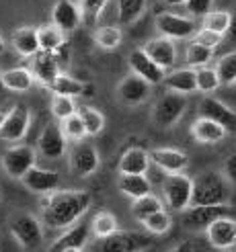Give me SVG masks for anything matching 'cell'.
Masks as SVG:
<instances>
[{
	"label": "cell",
	"instance_id": "obj_53",
	"mask_svg": "<svg viewBox=\"0 0 236 252\" xmlns=\"http://www.w3.org/2000/svg\"><path fill=\"white\" fill-rule=\"evenodd\" d=\"M4 115H6V113H4V111H0V125H2V121H4Z\"/></svg>",
	"mask_w": 236,
	"mask_h": 252
},
{
	"label": "cell",
	"instance_id": "obj_55",
	"mask_svg": "<svg viewBox=\"0 0 236 252\" xmlns=\"http://www.w3.org/2000/svg\"><path fill=\"white\" fill-rule=\"evenodd\" d=\"M234 91H236V84H234Z\"/></svg>",
	"mask_w": 236,
	"mask_h": 252
},
{
	"label": "cell",
	"instance_id": "obj_25",
	"mask_svg": "<svg viewBox=\"0 0 236 252\" xmlns=\"http://www.w3.org/2000/svg\"><path fill=\"white\" fill-rule=\"evenodd\" d=\"M89 238H91V223L76 221L70 228H66L64 234L49 246V252H62L64 248H84Z\"/></svg>",
	"mask_w": 236,
	"mask_h": 252
},
{
	"label": "cell",
	"instance_id": "obj_6",
	"mask_svg": "<svg viewBox=\"0 0 236 252\" xmlns=\"http://www.w3.org/2000/svg\"><path fill=\"white\" fill-rule=\"evenodd\" d=\"M154 25L163 37H169L172 41L193 39L197 31V23L189 15H177V12H158Z\"/></svg>",
	"mask_w": 236,
	"mask_h": 252
},
{
	"label": "cell",
	"instance_id": "obj_16",
	"mask_svg": "<svg viewBox=\"0 0 236 252\" xmlns=\"http://www.w3.org/2000/svg\"><path fill=\"white\" fill-rule=\"evenodd\" d=\"M66 142L60 123H47L37 140V152L47 160H60L66 154Z\"/></svg>",
	"mask_w": 236,
	"mask_h": 252
},
{
	"label": "cell",
	"instance_id": "obj_46",
	"mask_svg": "<svg viewBox=\"0 0 236 252\" xmlns=\"http://www.w3.org/2000/svg\"><path fill=\"white\" fill-rule=\"evenodd\" d=\"M222 174L226 176V181H228L230 185H236V152L226 158L224 168H222Z\"/></svg>",
	"mask_w": 236,
	"mask_h": 252
},
{
	"label": "cell",
	"instance_id": "obj_50",
	"mask_svg": "<svg viewBox=\"0 0 236 252\" xmlns=\"http://www.w3.org/2000/svg\"><path fill=\"white\" fill-rule=\"evenodd\" d=\"M4 91H6V88L2 84V78H0V103H2V98H4Z\"/></svg>",
	"mask_w": 236,
	"mask_h": 252
},
{
	"label": "cell",
	"instance_id": "obj_36",
	"mask_svg": "<svg viewBox=\"0 0 236 252\" xmlns=\"http://www.w3.org/2000/svg\"><path fill=\"white\" fill-rule=\"evenodd\" d=\"M230 23H232V12L230 10L214 8L212 12H207V15L203 17V25H202V27L226 37L228 29H230Z\"/></svg>",
	"mask_w": 236,
	"mask_h": 252
},
{
	"label": "cell",
	"instance_id": "obj_10",
	"mask_svg": "<svg viewBox=\"0 0 236 252\" xmlns=\"http://www.w3.org/2000/svg\"><path fill=\"white\" fill-rule=\"evenodd\" d=\"M10 234L23 248H39L43 242L41 221L31 213H19L10 220Z\"/></svg>",
	"mask_w": 236,
	"mask_h": 252
},
{
	"label": "cell",
	"instance_id": "obj_37",
	"mask_svg": "<svg viewBox=\"0 0 236 252\" xmlns=\"http://www.w3.org/2000/svg\"><path fill=\"white\" fill-rule=\"evenodd\" d=\"M95 43L101 49H117L123 41V33L117 25H105V27H99L95 33Z\"/></svg>",
	"mask_w": 236,
	"mask_h": 252
},
{
	"label": "cell",
	"instance_id": "obj_32",
	"mask_svg": "<svg viewBox=\"0 0 236 252\" xmlns=\"http://www.w3.org/2000/svg\"><path fill=\"white\" fill-rule=\"evenodd\" d=\"M47 91H52L54 94H66V96H80V94H84V91H86V84L84 82H80L78 78H74V76H70V74H66V72H62L60 76L49 84V88Z\"/></svg>",
	"mask_w": 236,
	"mask_h": 252
},
{
	"label": "cell",
	"instance_id": "obj_3",
	"mask_svg": "<svg viewBox=\"0 0 236 252\" xmlns=\"http://www.w3.org/2000/svg\"><path fill=\"white\" fill-rule=\"evenodd\" d=\"M66 66H68V47L62 45L56 52H43V49H39L35 56L29 58L27 68L31 70L35 82L49 88V84L64 72Z\"/></svg>",
	"mask_w": 236,
	"mask_h": 252
},
{
	"label": "cell",
	"instance_id": "obj_51",
	"mask_svg": "<svg viewBox=\"0 0 236 252\" xmlns=\"http://www.w3.org/2000/svg\"><path fill=\"white\" fill-rule=\"evenodd\" d=\"M4 49H6V45H4V39L0 37V54H4Z\"/></svg>",
	"mask_w": 236,
	"mask_h": 252
},
{
	"label": "cell",
	"instance_id": "obj_43",
	"mask_svg": "<svg viewBox=\"0 0 236 252\" xmlns=\"http://www.w3.org/2000/svg\"><path fill=\"white\" fill-rule=\"evenodd\" d=\"M109 0H78V8L84 23H95L105 10Z\"/></svg>",
	"mask_w": 236,
	"mask_h": 252
},
{
	"label": "cell",
	"instance_id": "obj_20",
	"mask_svg": "<svg viewBox=\"0 0 236 252\" xmlns=\"http://www.w3.org/2000/svg\"><path fill=\"white\" fill-rule=\"evenodd\" d=\"M142 49L148 54V58L156 62L163 70H170L177 64V45L172 39H169V37H163V35L154 37V39L146 41V45Z\"/></svg>",
	"mask_w": 236,
	"mask_h": 252
},
{
	"label": "cell",
	"instance_id": "obj_8",
	"mask_svg": "<svg viewBox=\"0 0 236 252\" xmlns=\"http://www.w3.org/2000/svg\"><path fill=\"white\" fill-rule=\"evenodd\" d=\"M230 205H191L181 213V223L191 232H205L216 220L230 216Z\"/></svg>",
	"mask_w": 236,
	"mask_h": 252
},
{
	"label": "cell",
	"instance_id": "obj_24",
	"mask_svg": "<svg viewBox=\"0 0 236 252\" xmlns=\"http://www.w3.org/2000/svg\"><path fill=\"white\" fill-rule=\"evenodd\" d=\"M165 88L169 93H177V94H193L197 93V76L193 68H177L169 72L165 80H163Z\"/></svg>",
	"mask_w": 236,
	"mask_h": 252
},
{
	"label": "cell",
	"instance_id": "obj_12",
	"mask_svg": "<svg viewBox=\"0 0 236 252\" xmlns=\"http://www.w3.org/2000/svg\"><path fill=\"white\" fill-rule=\"evenodd\" d=\"M197 109H200V115L202 117H207V119L220 123L228 133H236V111L230 105H226L224 100L205 94L200 100Z\"/></svg>",
	"mask_w": 236,
	"mask_h": 252
},
{
	"label": "cell",
	"instance_id": "obj_13",
	"mask_svg": "<svg viewBox=\"0 0 236 252\" xmlns=\"http://www.w3.org/2000/svg\"><path fill=\"white\" fill-rule=\"evenodd\" d=\"M128 64H130L132 74H135L138 78L146 80L150 86L163 84V80L167 76V70H163V68L156 64V62H152L150 58H148V54L144 52L142 47L132 49V54L128 58Z\"/></svg>",
	"mask_w": 236,
	"mask_h": 252
},
{
	"label": "cell",
	"instance_id": "obj_23",
	"mask_svg": "<svg viewBox=\"0 0 236 252\" xmlns=\"http://www.w3.org/2000/svg\"><path fill=\"white\" fill-rule=\"evenodd\" d=\"M150 166V152H146L144 148H130L121 154L117 170L119 174H148Z\"/></svg>",
	"mask_w": 236,
	"mask_h": 252
},
{
	"label": "cell",
	"instance_id": "obj_44",
	"mask_svg": "<svg viewBox=\"0 0 236 252\" xmlns=\"http://www.w3.org/2000/svg\"><path fill=\"white\" fill-rule=\"evenodd\" d=\"M185 8H187L191 19H203L207 12L214 10V0H187Z\"/></svg>",
	"mask_w": 236,
	"mask_h": 252
},
{
	"label": "cell",
	"instance_id": "obj_7",
	"mask_svg": "<svg viewBox=\"0 0 236 252\" xmlns=\"http://www.w3.org/2000/svg\"><path fill=\"white\" fill-rule=\"evenodd\" d=\"M152 244L150 236L142 232H121L117 230L107 238H101L95 246V252H142Z\"/></svg>",
	"mask_w": 236,
	"mask_h": 252
},
{
	"label": "cell",
	"instance_id": "obj_27",
	"mask_svg": "<svg viewBox=\"0 0 236 252\" xmlns=\"http://www.w3.org/2000/svg\"><path fill=\"white\" fill-rule=\"evenodd\" d=\"M10 45L23 58L35 56L37 52H39V41H37V27H19L17 31H12Z\"/></svg>",
	"mask_w": 236,
	"mask_h": 252
},
{
	"label": "cell",
	"instance_id": "obj_39",
	"mask_svg": "<svg viewBox=\"0 0 236 252\" xmlns=\"http://www.w3.org/2000/svg\"><path fill=\"white\" fill-rule=\"evenodd\" d=\"M216 72L222 86H234L236 84V52L222 56L216 62Z\"/></svg>",
	"mask_w": 236,
	"mask_h": 252
},
{
	"label": "cell",
	"instance_id": "obj_11",
	"mask_svg": "<svg viewBox=\"0 0 236 252\" xmlns=\"http://www.w3.org/2000/svg\"><path fill=\"white\" fill-rule=\"evenodd\" d=\"M31 125V111L25 105H15L10 111H6L4 121L0 125V140L8 144L21 142L29 131Z\"/></svg>",
	"mask_w": 236,
	"mask_h": 252
},
{
	"label": "cell",
	"instance_id": "obj_1",
	"mask_svg": "<svg viewBox=\"0 0 236 252\" xmlns=\"http://www.w3.org/2000/svg\"><path fill=\"white\" fill-rule=\"evenodd\" d=\"M93 205V197L89 191L78 189H64L52 191L41 199V221L52 230H66L76 221H80Z\"/></svg>",
	"mask_w": 236,
	"mask_h": 252
},
{
	"label": "cell",
	"instance_id": "obj_31",
	"mask_svg": "<svg viewBox=\"0 0 236 252\" xmlns=\"http://www.w3.org/2000/svg\"><path fill=\"white\" fill-rule=\"evenodd\" d=\"M117 230H119V221H117V218L113 216V213L107 211V209L97 211L93 216V220H91V234L95 238H99V240L115 234Z\"/></svg>",
	"mask_w": 236,
	"mask_h": 252
},
{
	"label": "cell",
	"instance_id": "obj_47",
	"mask_svg": "<svg viewBox=\"0 0 236 252\" xmlns=\"http://www.w3.org/2000/svg\"><path fill=\"white\" fill-rule=\"evenodd\" d=\"M169 252H193V244L191 242H181V244H177L172 250H169Z\"/></svg>",
	"mask_w": 236,
	"mask_h": 252
},
{
	"label": "cell",
	"instance_id": "obj_41",
	"mask_svg": "<svg viewBox=\"0 0 236 252\" xmlns=\"http://www.w3.org/2000/svg\"><path fill=\"white\" fill-rule=\"evenodd\" d=\"M60 127H62V133H64V137L68 142H84V137H89L82 119L78 117V113H74V115H70L68 119L60 121Z\"/></svg>",
	"mask_w": 236,
	"mask_h": 252
},
{
	"label": "cell",
	"instance_id": "obj_17",
	"mask_svg": "<svg viewBox=\"0 0 236 252\" xmlns=\"http://www.w3.org/2000/svg\"><path fill=\"white\" fill-rule=\"evenodd\" d=\"M207 242L216 250H232L236 246V220L230 216H224L216 220L209 228L205 230Z\"/></svg>",
	"mask_w": 236,
	"mask_h": 252
},
{
	"label": "cell",
	"instance_id": "obj_45",
	"mask_svg": "<svg viewBox=\"0 0 236 252\" xmlns=\"http://www.w3.org/2000/svg\"><path fill=\"white\" fill-rule=\"evenodd\" d=\"M193 41H197V43H202V45H205V47H209V49H214L216 52V47L224 41V35H220V33H214V31H209V29H197L195 31V35H193Z\"/></svg>",
	"mask_w": 236,
	"mask_h": 252
},
{
	"label": "cell",
	"instance_id": "obj_5",
	"mask_svg": "<svg viewBox=\"0 0 236 252\" xmlns=\"http://www.w3.org/2000/svg\"><path fill=\"white\" fill-rule=\"evenodd\" d=\"M187 111V96L177 94V93H169L163 94L152 109V121L163 129H170L172 125H177L181 117Z\"/></svg>",
	"mask_w": 236,
	"mask_h": 252
},
{
	"label": "cell",
	"instance_id": "obj_18",
	"mask_svg": "<svg viewBox=\"0 0 236 252\" xmlns=\"http://www.w3.org/2000/svg\"><path fill=\"white\" fill-rule=\"evenodd\" d=\"M60 181H62V176H60L58 170L39 168V166H33L21 179L25 189H29L31 193H37V195H47V193L56 191V189L60 187Z\"/></svg>",
	"mask_w": 236,
	"mask_h": 252
},
{
	"label": "cell",
	"instance_id": "obj_42",
	"mask_svg": "<svg viewBox=\"0 0 236 252\" xmlns=\"http://www.w3.org/2000/svg\"><path fill=\"white\" fill-rule=\"evenodd\" d=\"M49 109H52V115L58 121H64L70 115L76 113V103H74V96H66V94H54L52 103H49Z\"/></svg>",
	"mask_w": 236,
	"mask_h": 252
},
{
	"label": "cell",
	"instance_id": "obj_14",
	"mask_svg": "<svg viewBox=\"0 0 236 252\" xmlns=\"http://www.w3.org/2000/svg\"><path fill=\"white\" fill-rule=\"evenodd\" d=\"M150 160L165 174H181L189 168V156L179 148H154L150 150Z\"/></svg>",
	"mask_w": 236,
	"mask_h": 252
},
{
	"label": "cell",
	"instance_id": "obj_48",
	"mask_svg": "<svg viewBox=\"0 0 236 252\" xmlns=\"http://www.w3.org/2000/svg\"><path fill=\"white\" fill-rule=\"evenodd\" d=\"M226 35H230V39L236 41V17H234V15H232V23H230V29H228Z\"/></svg>",
	"mask_w": 236,
	"mask_h": 252
},
{
	"label": "cell",
	"instance_id": "obj_54",
	"mask_svg": "<svg viewBox=\"0 0 236 252\" xmlns=\"http://www.w3.org/2000/svg\"><path fill=\"white\" fill-rule=\"evenodd\" d=\"M222 252H234V250H222Z\"/></svg>",
	"mask_w": 236,
	"mask_h": 252
},
{
	"label": "cell",
	"instance_id": "obj_49",
	"mask_svg": "<svg viewBox=\"0 0 236 252\" xmlns=\"http://www.w3.org/2000/svg\"><path fill=\"white\" fill-rule=\"evenodd\" d=\"M165 2H167L169 6H185V2H187V0H165Z\"/></svg>",
	"mask_w": 236,
	"mask_h": 252
},
{
	"label": "cell",
	"instance_id": "obj_2",
	"mask_svg": "<svg viewBox=\"0 0 236 252\" xmlns=\"http://www.w3.org/2000/svg\"><path fill=\"white\" fill-rule=\"evenodd\" d=\"M191 205H230V183L222 170H205L195 176Z\"/></svg>",
	"mask_w": 236,
	"mask_h": 252
},
{
	"label": "cell",
	"instance_id": "obj_28",
	"mask_svg": "<svg viewBox=\"0 0 236 252\" xmlns=\"http://www.w3.org/2000/svg\"><path fill=\"white\" fill-rule=\"evenodd\" d=\"M0 78H2L4 88L10 93H29L35 84V78L29 68H8L0 72Z\"/></svg>",
	"mask_w": 236,
	"mask_h": 252
},
{
	"label": "cell",
	"instance_id": "obj_52",
	"mask_svg": "<svg viewBox=\"0 0 236 252\" xmlns=\"http://www.w3.org/2000/svg\"><path fill=\"white\" fill-rule=\"evenodd\" d=\"M62 252H82V248H64Z\"/></svg>",
	"mask_w": 236,
	"mask_h": 252
},
{
	"label": "cell",
	"instance_id": "obj_34",
	"mask_svg": "<svg viewBox=\"0 0 236 252\" xmlns=\"http://www.w3.org/2000/svg\"><path fill=\"white\" fill-rule=\"evenodd\" d=\"M76 113H78V117L82 119L84 129H86V133H89L91 137L103 133V129H105V115L99 109H95L91 105H82V107L76 109Z\"/></svg>",
	"mask_w": 236,
	"mask_h": 252
},
{
	"label": "cell",
	"instance_id": "obj_19",
	"mask_svg": "<svg viewBox=\"0 0 236 252\" xmlns=\"http://www.w3.org/2000/svg\"><path fill=\"white\" fill-rule=\"evenodd\" d=\"M117 96L123 105L138 107V105L146 103L148 96H150V84L142 78H138L135 74H128L117 86Z\"/></svg>",
	"mask_w": 236,
	"mask_h": 252
},
{
	"label": "cell",
	"instance_id": "obj_30",
	"mask_svg": "<svg viewBox=\"0 0 236 252\" xmlns=\"http://www.w3.org/2000/svg\"><path fill=\"white\" fill-rule=\"evenodd\" d=\"M130 209H132L134 220L142 223L148 216H152V213L165 209V203H163V197L150 193V195H144V197H140V199H134Z\"/></svg>",
	"mask_w": 236,
	"mask_h": 252
},
{
	"label": "cell",
	"instance_id": "obj_26",
	"mask_svg": "<svg viewBox=\"0 0 236 252\" xmlns=\"http://www.w3.org/2000/svg\"><path fill=\"white\" fill-rule=\"evenodd\" d=\"M117 189L121 195H126L134 201L152 193V181L146 174H119Z\"/></svg>",
	"mask_w": 236,
	"mask_h": 252
},
{
	"label": "cell",
	"instance_id": "obj_38",
	"mask_svg": "<svg viewBox=\"0 0 236 252\" xmlns=\"http://www.w3.org/2000/svg\"><path fill=\"white\" fill-rule=\"evenodd\" d=\"M142 225H144V230H146L148 234H152V236H163V234H167V232L172 228V216H170L167 209H160V211L152 213V216H148V218L142 221Z\"/></svg>",
	"mask_w": 236,
	"mask_h": 252
},
{
	"label": "cell",
	"instance_id": "obj_21",
	"mask_svg": "<svg viewBox=\"0 0 236 252\" xmlns=\"http://www.w3.org/2000/svg\"><path fill=\"white\" fill-rule=\"evenodd\" d=\"M191 137L197 142V144H203V146H214V144H220L224 137L228 135V131L222 127L220 123L207 119V117H197L193 123H191Z\"/></svg>",
	"mask_w": 236,
	"mask_h": 252
},
{
	"label": "cell",
	"instance_id": "obj_29",
	"mask_svg": "<svg viewBox=\"0 0 236 252\" xmlns=\"http://www.w3.org/2000/svg\"><path fill=\"white\" fill-rule=\"evenodd\" d=\"M37 41H39V49L43 52H56L62 45H66V33L54 23H45L41 27H37Z\"/></svg>",
	"mask_w": 236,
	"mask_h": 252
},
{
	"label": "cell",
	"instance_id": "obj_33",
	"mask_svg": "<svg viewBox=\"0 0 236 252\" xmlns=\"http://www.w3.org/2000/svg\"><path fill=\"white\" fill-rule=\"evenodd\" d=\"M146 6H148L146 0H117L119 25H134L146 12Z\"/></svg>",
	"mask_w": 236,
	"mask_h": 252
},
{
	"label": "cell",
	"instance_id": "obj_15",
	"mask_svg": "<svg viewBox=\"0 0 236 252\" xmlns=\"http://www.w3.org/2000/svg\"><path fill=\"white\" fill-rule=\"evenodd\" d=\"M101 166V156L97 148L86 142H76L70 152V168L76 176H91Z\"/></svg>",
	"mask_w": 236,
	"mask_h": 252
},
{
	"label": "cell",
	"instance_id": "obj_22",
	"mask_svg": "<svg viewBox=\"0 0 236 252\" xmlns=\"http://www.w3.org/2000/svg\"><path fill=\"white\" fill-rule=\"evenodd\" d=\"M52 23L56 27H60L64 33L76 31L82 23V15H80L78 4L72 2V0H58L54 4V10H52Z\"/></svg>",
	"mask_w": 236,
	"mask_h": 252
},
{
	"label": "cell",
	"instance_id": "obj_35",
	"mask_svg": "<svg viewBox=\"0 0 236 252\" xmlns=\"http://www.w3.org/2000/svg\"><path fill=\"white\" fill-rule=\"evenodd\" d=\"M185 60H187L189 68H193V70L209 66V62L214 60V49H209V47H205L202 43L189 39L187 47H185Z\"/></svg>",
	"mask_w": 236,
	"mask_h": 252
},
{
	"label": "cell",
	"instance_id": "obj_40",
	"mask_svg": "<svg viewBox=\"0 0 236 252\" xmlns=\"http://www.w3.org/2000/svg\"><path fill=\"white\" fill-rule=\"evenodd\" d=\"M195 76H197V93H202V94H212V93H216L218 88L222 86L220 78H218V72L212 66L197 68Z\"/></svg>",
	"mask_w": 236,
	"mask_h": 252
},
{
	"label": "cell",
	"instance_id": "obj_9",
	"mask_svg": "<svg viewBox=\"0 0 236 252\" xmlns=\"http://www.w3.org/2000/svg\"><path fill=\"white\" fill-rule=\"evenodd\" d=\"M2 170L10 176V179H23L33 166H37V150L33 146L17 144L10 146L2 154Z\"/></svg>",
	"mask_w": 236,
	"mask_h": 252
},
{
	"label": "cell",
	"instance_id": "obj_4",
	"mask_svg": "<svg viewBox=\"0 0 236 252\" xmlns=\"http://www.w3.org/2000/svg\"><path fill=\"white\" fill-rule=\"evenodd\" d=\"M163 203L167 209L183 213L191 207L193 199V179L185 172L181 174H167L163 179Z\"/></svg>",
	"mask_w": 236,
	"mask_h": 252
}]
</instances>
